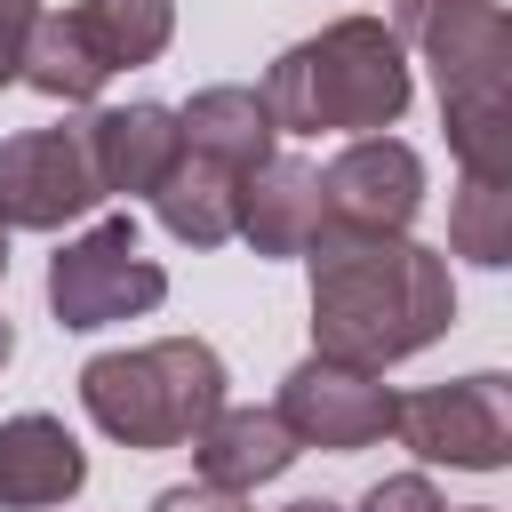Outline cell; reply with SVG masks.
Wrapping results in <instances>:
<instances>
[{"label":"cell","instance_id":"44dd1931","mask_svg":"<svg viewBox=\"0 0 512 512\" xmlns=\"http://www.w3.org/2000/svg\"><path fill=\"white\" fill-rule=\"evenodd\" d=\"M152 512H248V504L224 496V488H208V480H184V488H160Z\"/></svg>","mask_w":512,"mask_h":512},{"label":"cell","instance_id":"3957f363","mask_svg":"<svg viewBox=\"0 0 512 512\" xmlns=\"http://www.w3.org/2000/svg\"><path fill=\"white\" fill-rule=\"evenodd\" d=\"M256 96L280 136H384L408 112L416 72L384 16H336L312 40L280 48Z\"/></svg>","mask_w":512,"mask_h":512},{"label":"cell","instance_id":"ba28073f","mask_svg":"<svg viewBox=\"0 0 512 512\" xmlns=\"http://www.w3.org/2000/svg\"><path fill=\"white\" fill-rule=\"evenodd\" d=\"M272 416L288 424L296 448H328V456H352V448H376L392 432V384L368 376V368H336V360H296L280 376V400Z\"/></svg>","mask_w":512,"mask_h":512},{"label":"cell","instance_id":"7a4b0ae2","mask_svg":"<svg viewBox=\"0 0 512 512\" xmlns=\"http://www.w3.org/2000/svg\"><path fill=\"white\" fill-rule=\"evenodd\" d=\"M392 40L440 80L448 152L480 184H512V24L496 0H392Z\"/></svg>","mask_w":512,"mask_h":512},{"label":"cell","instance_id":"52a82bcc","mask_svg":"<svg viewBox=\"0 0 512 512\" xmlns=\"http://www.w3.org/2000/svg\"><path fill=\"white\" fill-rule=\"evenodd\" d=\"M104 200L80 120L72 128H24L0 144V224L8 232H64Z\"/></svg>","mask_w":512,"mask_h":512},{"label":"cell","instance_id":"ac0fdd59","mask_svg":"<svg viewBox=\"0 0 512 512\" xmlns=\"http://www.w3.org/2000/svg\"><path fill=\"white\" fill-rule=\"evenodd\" d=\"M448 248L472 264H512V184H480L464 176V192L448 200Z\"/></svg>","mask_w":512,"mask_h":512},{"label":"cell","instance_id":"5b68a950","mask_svg":"<svg viewBox=\"0 0 512 512\" xmlns=\"http://www.w3.org/2000/svg\"><path fill=\"white\" fill-rule=\"evenodd\" d=\"M168 296V272L144 256L136 240V216H96L80 240H64L48 256V312L56 328H112V320H136Z\"/></svg>","mask_w":512,"mask_h":512},{"label":"cell","instance_id":"8fae6325","mask_svg":"<svg viewBox=\"0 0 512 512\" xmlns=\"http://www.w3.org/2000/svg\"><path fill=\"white\" fill-rule=\"evenodd\" d=\"M80 488H88V448L56 416L24 408L0 424V504L8 512H48V504H72Z\"/></svg>","mask_w":512,"mask_h":512},{"label":"cell","instance_id":"277c9868","mask_svg":"<svg viewBox=\"0 0 512 512\" xmlns=\"http://www.w3.org/2000/svg\"><path fill=\"white\" fill-rule=\"evenodd\" d=\"M80 408L120 448H192L200 424L224 408V360L200 336H160L136 352H96L80 368Z\"/></svg>","mask_w":512,"mask_h":512},{"label":"cell","instance_id":"7c38bea8","mask_svg":"<svg viewBox=\"0 0 512 512\" xmlns=\"http://www.w3.org/2000/svg\"><path fill=\"white\" fill-rule=\"evenodd\" d=\"M256 256H304L320 240V168L296 152H272L248 184H240V232Z\"/></svg>","mask_w":512,"mask_h":512},{"label":"cell","instance_id":"30bf717a","mask_svg":"<svg viewBox=\"0 0 512 512\" xmlns=\"http://www.w3.org/2000/svg\"><path fill=\"white\" fill-rule=\"evenodd\" d=\"M88 136V160H96V184L104 200H152L160 176L176 168L184 136H176V104H104L80 120Z\"/></svg>","mask_w":512,"mask_h":512},{"label":"cell","instance_id":"cb8c5ba5","mask_svg":"<svg viewBox=\"0 0 512 512\" xmlns=\"http://www.w3.org/2000/svg\"><path fill=\"white\" fill-rule=\"evenodd\" d=\"M0 280H8V224H0Z\"/></svg>","mask_w":512,"mask_h":512},{"label":"cell","instance_id":"d6986e66","mask_svg":"<svg viewBox=\"0 0 512 512\" xmlns=\"http://www.w3.org/2000/svg\"><path fill=\"white\" fill-rule=\"evenodd\" d=\"M360 512H448V496H440L424 472H384V480L360 496Z\"/></svg>","mask_w":512,"mask_h":512},{"label":"cell","instance_id":"d4e9b609","mask_svg":"<svg viewBox=\"0 0 512 512\" xmlns=\"http://www.w3.org/2000/svg\"><path fill=\"white\" fill-rule=\"evenodd\" d=\"M464 512H488V504H464Z\"/></svg>","mask_w":512,"mask_h":512},{"label":"cell","instance_id":"7402d4cb","mask_svg":"<svg viewBox=\"0 0 512 512\" xmlns=\"http://www.w3.org/2000/svg\"><path fill=\"white\" fill-rule=\"evenodd\" d=\"M280 512H344V504H328V496H304V504H280Z\"/></svg>","mask_w":512,"mask_h":512},{"label":"cell","instance_id":"6da1fadb","mask_svg":"<svg viewBox=\"0 0 512 512\" xmlns=\"http://www.w3.org/2000/svg\"><path fill=\"white\" fill-rule=\"evenodd\" d=\"M312 256V352L336 368L384 376L392 360L424 352L456 320L448 256L408 232H336L320 224Z\"/></svg>","mask_w":512,"mask_h":512},{"label":"cell","instance_id":"9c48e42d","mask_svg":"<svg viewBox=\"0 0 512 512\" xmlns=\"http://www.w3.org/2000/svg\"><path fill=\"white\" fill-rule=\"evenodd\" d=\"M424 208V160L400 136H352L320 168V224L336 232H408Z\"/></svg>","mask_w":512,"mask_h":512},{"label":"cell","instance_id":"603a6c76","mask_svg":"<svg viewBox=\"0 0 512 512\" xmlns=\"http://www.w3.org/2000/svg\"><path fill=\"white\" fill-rule=\"evenodd\" d=\"M8 352H16V328H8V320H0V368H8Z\"/></svg>","mask_w":512,"mask_h":512},{"label":"cell","instance_id":"4fadbf2b","mask_svg":"<svg viewBox=\"0 0 512 512\" xmlns=\"http://www.w3.org/2000/svg\"><path fill=\"white\" fill-rule=\"evenodd\" d=\"M176 136H184L192 160H208V168H224V176H256V168L272 160V144H280L264 96L240 88V80L200 88L192 104H176Z\"/></svg>","mask_w":512,"mask_h":512},{"label":"cell","instance_id":"ffe728a7","mask_svg":"<svg viewBox=\"0 0 512 512\" xmlns=\"http://www.w3.org/2000/svg\"><path fill=\"white\" fill-rule=\"evenodd\" d=\"M40 24V0H0V88L24 72V40Z\"/></svg>","mask_w":512,"mask_h":512},{"label":"cell","instance_id":"e0dca14e","mask_svg":"<svg viewBox=\"0 0 512 512\" xmlns=\"http://www.w3.org/2000/svg\"><path fill=\"white\" fill-rule=\"evenodd\" d=\"M72 24L104 56V72H128L176 40V0H72Z\"/></svg>","mask_w":512,"mask_h":512},{"label":"cell","instance_id":"8992f818","mask_svg":"<svg viewBox=\"0 0 512 512\" xmlns=\"http://www.w3.org/2000/svg\"><path fill=\"white\" fill-rule=\"evenodd\" d=\"M392 432H400V448H416L424 464L504 472V464H512V384H504L496 368H480V376H456V384L392 392Z\"/></svg>","mask_w":512,"mask_h":512},{"label":"cell","instance_id":"9a60e30c","mask_svg":"<svg viewBox=\"0 0 512 512\" xmlns=\"http://www.w3.org/2000/svg\"><path fill=\"white\" fill-rule=\"evenodd\" d=\"M240 184H248V176H224V168L176 152V168H168L160 192H152V216H160V232L184 240V248H224V240L240 232Z\"/></svg>","mask_w":512,"mask_h":512},{"label":"cell","instance_id":"5bb4252c","mask_svg":"<svg viewBox=\"0 0 512 512\" xmlns=\"http://www.w3.org/2000/svg\"><path fill=\"white\" fill-rule=\"evenodd\" d=\"M296 456H304V448L288 440V424H280L272 408H216V416L200 424V440H192V472H200L208 488H224V496H248V488L280 480Z\"/></svg>","mask_w":512,"mask_h":512},{"label":"cell","instance_id":"2e32d148","mask_svg":"<svg viewBox=\"0 0 512 512\" xmlns=\"http://www.w3.org/2000/svg\"><path fill=\"white\" fill-rule=\"evenodd\" d=\"M24 88H40L48 104H96L104 96V56L88 48V32L72 24V8H40V24H32V40H24V72H16Z\"/></svg>","mask_w":512,"mask_h":512}]
</instances>
